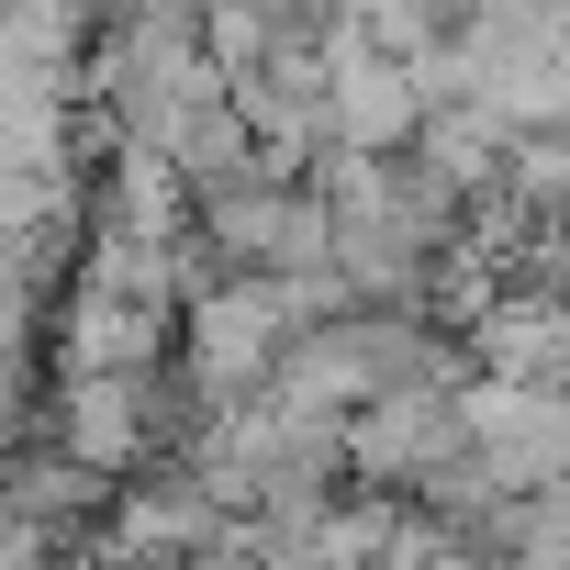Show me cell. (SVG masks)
I'll list each match as a JSON object with an SVG mask.
<instances>
[{
    "label": "cell",
    "instance_id": "1",
    "mask_svg": "<svg viewBox=\"0 0 570 570\" xmlns=\"http://www.w3.org/2000/svg\"><path fill=\"white\" fill-rule=\"evenodd\" d=\"M448 358H436V336L414 325V314H336V325H314V336H292L268 358V403L279 414H358V403H381V392H414V381H436Z\"/></svg>",
    "mask_w": 570,
    "mask_h": 570
},
{
    "label": "cell",
    "instance_id": "2",
    "mask_svg": "<svg viewBox=\"0 0 570 570\" xmlns=\"http://www.w3.org/2000/svg\"><path fill=\"white\" fill-rule=\"evenodd\" d=\"M448 403H459V459L481 470V492H492V503L559 492V448H570V414H559V392L470 381V392H448Z\"/></svg>",
    "mask_w": 570,
    "mask_h": 570
},
{
    "label": "cell",
    "instance_id": "3",
    "mask_svg": "<svg viewBox=\"0 0 570 570\" xmlns=\"http://www.w3.org/2000/svg\"><path fill=\"white\" fill-rule=\"evenodd\" d=\"M279 347H292V314H279L268 279H213V292H202V314H190V381H202L213 414L257 403Z\"/></svg>",
    "mask_w": 570,
    "mask_h": 570
},
{
    "label": "cell",
    "instance_id": "4",
    "mask_svg": "<svg viewBox=\"0 0 570 570\" xmlns=\"http://www.w3.org/2000/svg\"><path fill=\"white\" fill-rule=\"evenodd\" d=\"M336 459H358V481H414V492H425V481L459 459V403H448V381H414V392L358 403Z\"/></svg>",
    "mask_w": 570,
    "mask_h": 570
},
{
    "label": "cell",
    "instance_id": "5",
    "mask_svg": "<svg viewBox=\"0 0 570 570\" xmlns=\"http://www.w3.org/2000/svg\"><path fill=\"white\" fill-rule=\"evenodd\" d=\"M135 448H146V381H68V403H57V459L90 470V481H112Z\"/></svg>",
    "mask_w": 570,
    "mask_h": 570
},
{
    "label": "cell",
    "instance_id": "6",
    "mask_svg": "<svg viewBox=\"0 0 570 570\" xmlns=\"http://www.w3.org/2000/svg\"><path fill=\"white\" fill-rule=\"evenodd\" d=\"M213 525H224V514H213L190 481H179V492H135V503L112 514V548H101V559H124V570H146V559H202Z\"/></svg>",
    "mask_w": 570,
    "mask_h": 570
},
{
    "label": "cell",
    "instance_id": "7",
    "mask_svg": "<svg viewBox=\"0 0 570 570\" xmlns=\"http://www.w3.org/2000/svg\"><path fill=\"white\" fill-rule=\"evenodd\" d=\"M279 213H292V190L246 179V190H213L202 202V235H213V257H279Z\"/></svg>",
    "mask_w": 570,
    "mask_h": 570
},
{
    "label": "cell",
    "instance_id": "8",
    "mask_svg": "<svg viewBox=\"0 0 570 570\" xmlns=\"http://www.w3.org/2000/svg\"><path fill=\"white\" fill-rule=\"evenodd\" d=\"M46 559H57V537H46V525L0 514V570H46Z\"/></svg>",
    "mask_w": 570,
    "mask_h": 570
},
{
    "label": "cell",
    "instance_id": "9",
    "mask_svg": "<svg viewBox=\"0 0 570 570\" xmlns=\"http://www.w3.org/2000/svg\"><path fill=\"white\" fill-rule=\"evenodd\" d=\"M292 570H303V548H292Z\"/></svg>",
    "mask_w": 570,
    "mask_h": 570
}]
</instances>
